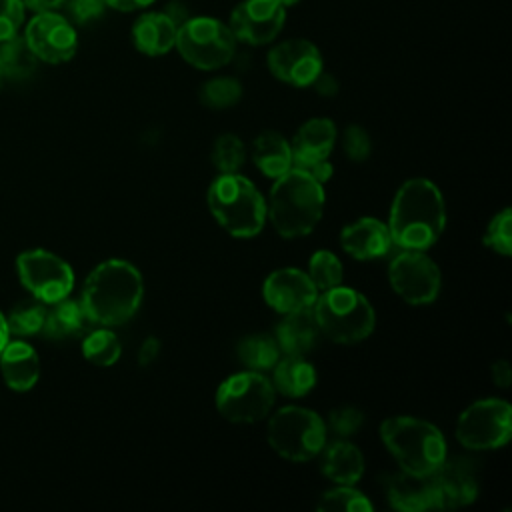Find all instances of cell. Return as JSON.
Returning a JSON list of instances; mask_svg holds the SVG:
<instances>
[{"mask_svg":"<svg viewBox=\"0 0 512 512\" xmlns=\"http://www.w3.org/2000/svg\"><path fill=\"white\" fill-rule=\"evenodd\" d=\"M242 98V86L236 78L230 76H218L202 84L200 88V100L208 108H230Z\"/></svg>","mask_w":512,"mask_h":512,"instance_id":"cell-34","label":"cell"},{"mask_svg":"<svg viewBox=\"0 0 512 512\" xmlns=\"http://www.w3.org/2000/svg\"><path fill=\"white\" fill-rule=\"evenodd\" d=\"M2 82H4V72H2V66H0V88H2Z\"/></svg>","mask_w":512,"mask_h":512,"instance_id":"cell-49","label":"cell"},{"mask_svg":"<svg viewBox=\"0 0 512 512\" xmlns=\"http://www.w3.org/2000/svg\"><path fill=\"white\" fill-rule=\"evenodd\" d=\"M392 290L408 304L422 306L436 300L440 292V270L422 250H404L388 266Z\"/></svg>","mask_w":512,"mask_h":512,"instance_id":"cell-12","label":"cell"},{"mask_svg":"<svg viewBox=\"0 0 512 512\" xmlns=\"http://www.w3.org/2000/svg\"><path fill=\"white\" fill-rule=\"evenodd\" d=\"M262 294L272 310L290 314L312 308L318 290L306 272L298 268H280L264 280Z\"/></svg>","mask_w":512,"mask_h":512,"instance_id":"cell-17","label":"cell"},{"mask_svg":"<svg viewBox=\"0 0 512 512\" xmlns=\"http://www.w3.org/2000/svg\"><path fill=\"white\" fill-rule=\"evenodd\" d=\"M160 348H162L160 340H158L156 336H148V338L140 344V350H138V364H140V366L152 364V362L158 358Z\"/></svg>","mask_w":512,"mask_h":512,"instance_id":"cell-42","label":"cell"},{"mask_svg":"<svg viewBox=\"0 0 512 512\" xmlns=\"http://www.w3.org/2000/svg\"><path fill=\"white\" fill-rule=\"evenodd\" d=\"M38 64L36 54L30 50L24 36H12L4 42H0V66L4 72V78L10 80H26L34 74Z\"/></svg>","mask_w":512,"mask_h":512,"instance_id":"cell-29","label":"cell"},{"mask_svg":"<svg viewBox=\"0 0 512 512\" xmlns=\"http://www.w3.org/2000/svg\"><path fill=\"white\" fill-rule=\"evenodd\" d=\"M208 206L216 222L236 238L256 236L266 222V202L262 194L238 172L220 174L212 180Z\"/></svg>","mask_w":512,"mask_h":512,"instance_id":"cell-5","label":"cell"},{"mask_svg":"<svg viewBox=\"0 0 512 512\" xmlns=\"http://www.w3.org/2000/svg\"><path fill=\"white\" fill-rule=\"evenodd\" d=\"M272 368V386L282 396H306L316 384V370L304 356L284 354V358H278V362Z\"/></svg>","mask_w":512,"mask_h":512,"instance_id":"cell-25","label":"cell"},{"mask_svg":"<svg viewBox=\"0 0 512 512\" xmlns=\"http://www.w3.org/2000/svg\"><path fill=\"white\" fill-rule=\"evenodd\" d=\"M24 22L22 0H0V42L18 34Z\"/></svg>","mask_w":512,"mask_h":512,"instance_id":"cell-39","label":"cell"},{"mask_svg":"<svg viewBox=\"0 0 512 512\" xmlns=\"http://www.w3.org/2000/svg\"><path fill=\"white\" fill-rule=\"evenodd\" d=\"M318 336H320V330L314 320L312 308L284 314L274 334L280 346V352L290 356H306L314 348Z\"/></svg>","mask_w":512,"mask_h":512,"instance_id":"cell-22","label":"cell"},{"mask_svg":"<svg viewBox=\"0 0 512 512\" xmlns=\"http://www.w3.org/2000/svg\"><path fill=\"white\" fill-rule=\"evenodd\" d=\"M252 160L268 178H278L292 168V148L274 130H264L254 138Z\"/></svg>","mask_w":512,"mask_h":512,"instance_id":"cell-26","label":"cell"},{"mask_svg":"<svg viewBox=\"0 0 512 512\" xmlns=\"http://www.w3.org/2000/svg\"><path fill=\"white\" fill-rule=\"evenodd\" d=\"M16 272L22 286L40 302L54 304L74 288V272L68 262L48 250H28L16 258Z\"/></svg>","mask_w":512,"mask_h":512,"instance_id":"cell-11","label":"cell"},{"mask_svg":"<svg viewBox=\"0 0 512 512\" xmlns=\"http://www.w3.org/2000/svg\"><path fill=\"white\" fill-rule=\"evenodd\" d=\"M324 190L300 168H290L274 178L266 216L276 232L284 238H298L310 234L322 218Z\"/></svg>","mask_w":512,"mask_h":512,"instance_id":"cell-3","label":"cell"},{"mask_svg":"<svg viewBox=\"0 0 512 512\" xmlns=\"http://www.w3.org/2000/svg\"><path fill=\"white\" fill-rule=\"evenodd\" d=\"M444 224L446 210L436 184L426 178H412L400 186L388 222L392 244L424 252L436 244Z\"/></svg>","mask_w":512,"mask_h":512,"instance_id":"cell-1","label":"cell"},{"mask_svg":"<svg viewBox=\"0 0 512 512\" xmlns=\"http://www.w3.org/2000/svg\"><path fill=\"white\" fill-rule=\"evenodd\" d=\"M24 8L32 10L34 14L40 12H56V8H60L66 0H22Z\"/></svg>","mask_w":512,"mask_h":512,"instance_id":"cell-45","label":"cell"},{"mask_svg":"<svg viewBox=\"0 0 512 512\" xmlns=\"http://www.w3.org/2000/svg\"><path fill=\"white\" fill-rule=\"evenodd\" d=\"M278 2H280L284 8H288V6H294V4L300 2V0H278Z\"/></svg>","mask_w":512,"mask_h":512,"instance_id":"cell-48","label":"cell"},{"mask_svg":"<svg viewBox=\"0 0 512 512\" xmlns=\"http://www.w3.org/2000/svg\"><path fill=\"white\" fill-rule=\"evenodd\" d=\"M336 142V126L328 118H312L304 122L290 148H292V166H302L310 162L326 160Z\"/></svg>","mask_w":512,"mask_h":512,"instance_id":"cell-20","label":"cell"},{"mask_svg":"<svg viewBox=\"0 0 512 512\" xmlns=\"http://www.w3.org/2000/svg\"><path fill=\"white\" fill-rule=\"evenodd\" d=\"M268 444L286 460H312L326 444V424L308 408L284 406L268 420Z\"/></svg>","mask_w":512,"mask_h":512,"instance_id":"cell-7","label":"cell"},{"mask_svg":"<svg viewBox=\"0 0 512 512\" xmlns=\"http://www.w3.org/2000/svg\"><path fill=\"white\" fill-rule=\"evenodd\" d=\"M294 168H300L302 172H306L312 180H316L318 184H324L330 180L332 176V164L326 160H320V162H310V164H302V166H294Z\"/></svg>","mask_w":512,"mask_h":512,"instance_id":"cell-41","label":"cell"},{"mask_svg":"<svg viewBox=\"0 0 512 512\" xmlns=\"http://www.w3.org/2000/svg\"><path fill=\"white\" fill-rule=\"evenodd\" d=\"M362 422H364V414L356 406H338L328 414V428L338 438H348L356 434Z\"/></svg>","mask_w":512,"mask_h":512,"instance_id":"cell-37","label":"cell"},{"mask_svg":"<svg viewBox=\"0 0 512 512\" xmlns=\"http://www.w3.org/2000/svg\"><path fill=\"white\" fill-rule=\"evenodd\" d=\"M178 26L166 12H144L132 26V42L146 56H162L176 44Z\"/></svg>","mask_w":512,"mask_h":512,"instance_id":"cell-21","label":"cell"},{"mask_svg":"<svg viewBox=\"0 0 512 512\" xmlns=\"http://www.w3.org/2000/svg\"><path fill=\"white\" fill-rule=\"evenodd\" d=\"M512 434V408L506 400L486 398L470 404L458 418L456 438L470 450H494Z\"/></svg>","mask_w":512,"mask_h":512,"instance_id":"cell-10","label":"cell"},{"mask_svg":"<svg viewBox=\"0 0 512 512\" xmlns=\"http://www.w3.org/2000/svg\"><path fill=\"white\" fill-rule=\"evenodd\" d=\"M380 438L400 470L410 474L430 476L446 460L442 432L422 418L392 416L380 424Z\"/></svg>","mask_w":512,"mask_h":512,"instance_id":"cell-4","label":"cell"},{"mask_svg":"<svg viewBox=\"0 0 512 512\" xmlns=\"http://www.w3.org/2000/svg\"><path fill=\"white\" fill-rule=\"evenodd\" d=\"M386 496L396 510L402 512H424L432 508L430 478L410 474L406 470L394 472L386 478Z\"/></svg>","mask_w":512,"mask_h":512,"instance_id":"cell-23","label":"cell"},{"mask_svg":"<svg viewBox=\"0 0 512 512\" xmlns=\"http://www.w3.org/2000/svg\"><path fill=\"white\" fill-rule=\"evenodd\" d=\"M0 372L8 388L26 392L34 388L40 378V358L36 350L24 340L6 342L0 352Z\"/></svg>","mask_w":512,"mask_h":512,"instance_id":"cell-19","label":"cell"},{"mask_svg":"<svg viewBox=\"0 0 512 512\" xmlns=\"http://www.w3.org/2000/svg\"><path fill=\"white\" fill-rule=\"evenodd\" d=\"M46 306L44 302H40L38 298H30V300H22L18 302L8 318H6V326H8V332L14 334V336H34L38 332H42V326H44V320H46Z\"/></svg>","mask_w":512,"mask_h":512,"instance_id":"cell-30","label":"cell"},{"mask_svg":"<svg viewBox=\"0 0 512 512\" xmlns=\"http://www.w3.org/2000/svg\"><path fill=\"white\" fill-rule=\"evenodd\" d=\"M144 284L140 272L126 260H106L86 278L80 304L90 322L120 326L140 308Z\"/></svg>","mask_w":512,"mask_h":512,"instance_id":"cell-2","label":"cell"},{"mask_svg":"<svg viewBox=\"0 0 512 512\" xmlns=\"http://www.w3.org/2000/svg\"><path fill=\"white\" fill-rule=\"evenodd\" d=\"M306 274L310 276L316 290L324 292V290H330L334 286H340V282H342V262L330 250H318L310 258Z\"/></svg>","mask_w":512,"mask_h":512,"instance_id":"cell-33","label":"cell"},{"mask_svg":"<svg viewBox=\"0 0 512 512\" xmlns=\"http://www.w3.org/2000/svg\"><path fill=\"white\" fill-rule=\"evenodd\" d=\"M106 6L120 10V12H134V10H142L148 8L150 4H154L156 0H104Z\"/></svg>","mask_w":512,"mask_h":512,"instance_id":"cell-44","label":"cell"},{"mask_svg":"<svg viewBox=\"0 0 512 512\" xmlns=\"http://www.w3.org/2000/svg\"><path fill=\"white\" fill-rule=\"evenodd\" d=\"M180 56L200 70H216L228 64L236 52L230 26L210 16L188 18L178 26L176 44Z\"/></svg>","mask_w":512,"mask_h":512,"instance_id":"cell-8","label":"cell"},{"mask_svg":"<svg viewBox=\"0 0 512 512\" xmlns=\"http://www.w3.org/2000/svg\"><path fill=\"white\" fill-rule=\"evenodd\" d=\"M238 360L254 372H264L270 370L278 358H280V346L274 336L270 334H248L238 342Z\"/></svg>","mask_w":512,"mask_h":512,"instance_id":"cell-28","label":"cell"},{"mask_svg":"<svg viewBox=\"0 0 512 512\" xmlns=\"http://www.w3.org/2000/svg\"><path fill=\"white\" fill-rule=\"evenodd\" d=\"M312 314L320 334L340 344H356L368 338L376 324L372 304L360 292L344 286L318 292Z\"/></svg>","mask_w":512,"mask_h":512,"instance_id":"cell-6","label":"cell"},{"mask_svg":"<svg viewBox=\"0 0 512 512\" xmlns=\"http://www.w3.org/2000/svg\"><path fill=\"white\" fill-rule=\"evenodd\" d=\"M326 446V444H324ZM322 472L336 484H356L364 474V456L362 452L342 440L332 442L330 446L322 448Z\"/></svg>","mask_w":512,"mask_h":512,"instance_id":"cell-24","label":"cell"},{"mask_svg":"<svg viewBox=\"0 0 512 512\" xmlns=\"http://www.w3.org/2000/svg\"><path fill=\"white\" fill-rule=\"evenodd\" d=\"M432 508H462L474 502L478 482L472 466L466 460H444L430 476Z\"/></svg>","mask_w":512,"mask_h":512,"instance_id":"cell-16","label":"cell"},{"mask_svg":"<svg viewBox=\"0 0 512 512\" xmlns=\"http://www.w3.org/2000/svg\"><path fill=\"white\" fill-rule=\"evenodd\" d=\"M286 20V8L278 0H242L230 16L236 40L260 46L272 42Z\"/></svg>","mask_w":512,"mask_h":512,"instance_id":"cell-14","label":"cell"},{"mask_svg":"<svg viewBox=\"0 0 512 512\" xmlns=\"http://www.w3.org/2000/svg\"><path fill=\"white\" fill-rule=\"evenodd\" d=\"M8 326H6V316L0 312V352H2V348L6 346V342H8Z\"/></svg>","mask_w":512,"mask_h":512,"instance_id":"cell-47","label":"cell"},{"mask_svg":"<svg viewBox=\"0 0 512 512\" xmlns=\"http://www.w3.org/2000/svg\"><path fill=\"white\" fill-rule=\"evenodd\" d=\"M120 352H122L120 340L112 330H108V326L92 330L82 340V356L94 366L116 364V360L120 358Z\"/></svg>","mask_w":512,"mask_h":512,"instance_id":"cell-31","label":"cell"},{"mask_svg":"<svg viewBox=\"0 0 512 512\" xmlns=\"http://www.w3.org/2000/svg\"><path fill=\"white\" fill-rule=\"evenodd\" d=\"M492 380L500 388H506L510 384L512 372H510V364L506 360H498L492 364Z\"/></svg>","mask_w":512,"mask_h":512,"instance_id":"cell-43","label":"cell"},{"mask_svg":"<svg viewBox=\"0 0 512 512\" xmlns=\"http://www.w3.org/2000/svg\"><path fill=\"white\" fill-rule=\"evenodd\" d=\"M268 70L284 84L304 88L322 72V54L310 42L302 38L286 40L276 44L268 52Z\"/></svg>","mask_w":512,"mask_h":512,"instance_id":"cell-15","label":"cell"},{"mask_svg":"<svg viewBox=\"0 0 512 512\" xmlns=\"http://www.w3.org/2000/svg\"><path fill=\"white\" fill-rule=\"evenodd\" d=\"M484 244L500 256L512 254V212H510V208H504L490 220V224L484 232Z\"/></svg>","mask_w":512,"mask_h":512,"instance_id":"cell-36","label":"cell"},{"mask_svg":"<svg viewBox=\"0 0 512 512\" xmlns=\"http://www.w3.org/2000/svg\"><path fill=\"white\" fill-rule=\"evenodd\" d=\"M90 324L80 302L70 300L68 296L54 302L50 310H46V320L42 326V334L50 340H66L80 336Z\"/></svg>","mask_w":512,"mask_h":512,"instance_id":"cell-27","label":"cell"},{"mask_svg":"<svg viewBox=\"0 0 512 512\" xmlns=\"http://www.w3.org/2000/svg\"><path fill=\"white\" fill-rule=\"evenodd\" d=\"M372 508V502L348 484H338V488L328 490L318 502V510L322 512H372Z\"/></svg>","mask_w":512,"mask_h":512,"instance_id":"cell-32","label":"cell"},{"mask_svg":"<svg viewBox=\"0 0 512 512\" xmlns=\"http://www.w3.org/2000/svg\"><path fill=\"white\" fill-rule=\"evenodd\" d=\"M104 8V0H68V12L76 24H86L94 18H100Z\"/></svg>","mask_w":512,"mask_h":512,"instance_id":"cell-40","label":"cell"},{"mask_svg":"<svg viewBox=\"0 0 512 512\" xmlns=\"http://www.w3.org/2000/svg\"><path fill=\"white\" fill-rule=\"evenodd\" d=\"M210 158L220 174L238 172L246 160L244 142L234 134H222L216 138Z\"/></svg>","mask_w":512,"mask_h":512,"instance_id":"cell-35","label":"cell"},{"mask_svg":"<svg viewBox=\"0 0 512 512\" xmlns=\"http://www.w3.org/2000/svg\"><path fill=\"white\" fill-rule=\"evenodd\" d=\"M342 146H344L346 156L354 162L366 160L370 156V150H372V142H370L368 132L358 124H350L346 128L344 138H342Z\"/></svg>","mask_w":512,"mask_h":512,"instance_id":"cell-38","label":"cell"},{"mask_svg":"<svg viewBox=\"0 0 512 512\" xmlns=\"http://www.w3.org/2000/svg\"><path fill=\"white\" fill-rule=\"evenodd\" d=\"M340 244L356 260H376L390 252L392 236L388 224L376 218H360L340 232Z\"/></svg>","mask_w":512,"mask_h":512,"instance_id":"cell-18","label":"cell"},{"mask_svg":"<svg viewBox=\"0 0 512 512\" xmlns=\"http://www.w3.org/2000/svg\"><path fill=\"white\" fill-rule=\"evenodd\" d=\"M312 86H314L322 96H334L336 90H338V82H336L330 74H324V72L318 74V78L312 82Z\"/></svg>","mask_w":512,"mask_h":512,"instance_id":"cell-46","label":"cell"},{"mask_svg":"<svg viewBox=\"0 0 512 512\" xmlns=\"http://www.w3.org/2000/svg\"><path fill=\"white\" fill-rule=\"evenodd\" d=\"M24 38L36 58L48 64H62L70 60L78 48L74 26L58 12L36 14L28 22Z\"/></svg>","mask_w":512,"mask_h":512,"instance_id":"cell-13","label":"cell"},{"mask_svg":"<svg viewBox=\"0 0 512 512\" xmlns=\"http://www.w3.org/2000/svg\"><path fill=\"white\" fill-rule=\"evenodd\" d=\"M274 406V386L262 372L246 370L226 378L216 392V408L222 418L236 424H252L268 416Z\"/></svg>","mask_w":512,"mask_h":512,"instance_id":"cell-9","label":"cell"}]
</instances>
